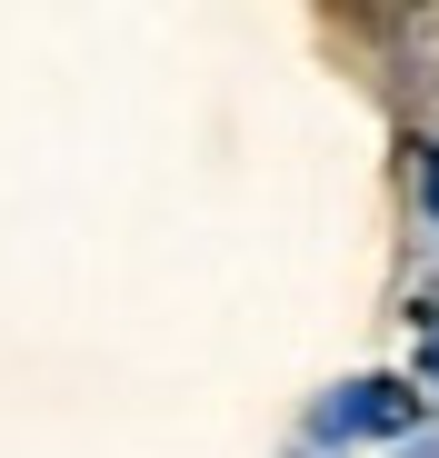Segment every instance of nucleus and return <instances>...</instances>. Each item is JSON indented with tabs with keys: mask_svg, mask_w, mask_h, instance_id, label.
<instances>
[{
	"mask_svg": "<svg viewBox=\"0 0 439 458\" xmlns=\"http://www.w3.org/2000/svg\"><path fill=\"white\" fill-rule=\"evenodd\" d=\"M400 428H419V399L400 378H349L320 399V438H400Z\"/></svg>",
	"mask_w": 439,
	"mask_h": 458,
	"instance_id": "f257e3e1",
	"label": "nucleus"
},
{
	"mask_svg": "<svg viewBox=\"0 0 439 458\" xmlns=\"http://www.w3.org/2000/svg\"><path fill=\"white\" fill-rule=\"evenodd\" d=\"M419 199H429V219H439V149H429V170H419Z\"/></svg>",
	"mask_w": 439,
	"mask_h": 458,
	"instance_id": "f03ea898",
	"label": "nucleus"
}]
</instances>
